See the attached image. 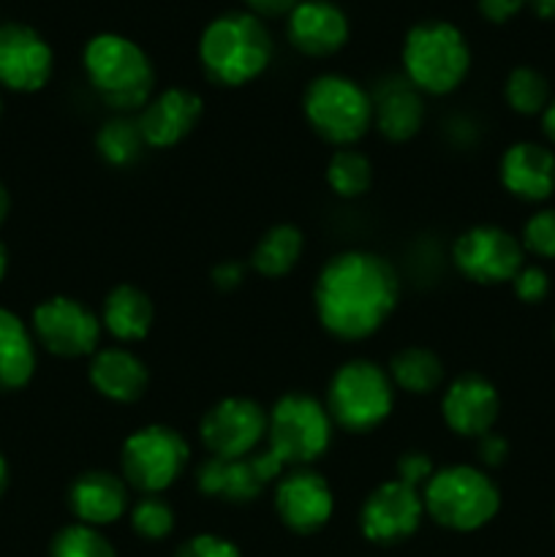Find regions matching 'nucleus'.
<instances>
[{
    "mask_svg": "<svg viewBox=\"0 0 555 557\" xmlns=\"http://www.w3.org/2000/svg\"><path fill=\"white\" fill-rule=\"evenodd\" d=\"M397 302V270L373 250L335 253L316 277V319L337 341L357 343L373 337L395 313Z\"/></svg>",
    "mask_w": 555,
    "mask_h": 557,
    "instance_id": "f257e3e1",
    "label": "nucleus"
},
{
    "mask_svg": "<svg viewBox=\"0 0 555 557\" xmlns=\"http://www.w3.org/2000/svg\"><path fill=\"white\" fill-rule=\"evenodd\" d=\"M270 30L250 11H226L201 30L199 60L207 79L221 87H243L259 79L272 63Z\"/></svg>",
    "mask_w": 555,
    "mask_h": 557,
    "instance_id": "f03ea898",
    "label": "nucleus"
},
{
    "mask_svg": "<svg viewBox=\"0 0 555 557\" xmlns=\"http://www.w3.org/2000/svg\"><path fill=\"white\" fill-rule=\"evenodd\" d=\"M82 69L109 109L139 114L152 98L156 71L145 49L120 33H98L85 44Z\"/></svg>",
    "mask_w": 555,
    "mask_h": 557,
    "instance_id": "7ed1b4c3",
    "label": "nucleus"
},
{
    "mask_svg": "<svg viewBox=\"0 0 555 557\" xmlns=\"http://www.w3.org/2000/svg\"><path fill=\"white\" fill-rule=\"evenodd\" d=\"M400 63L403 76L422 96H449L471 71V47L452 22L424 20L403 38Z\"/></svg>",
    "mask_w": 555,
    "mask_h": 557,
    "instance_id": "20e7f679",
    "label": "nucleus"
},
{
    "mask_svg": "<svg viewBox=\"0 0 555 557\" xmlns=\"http://www.w3.org/2000/svg\"><path fill=\"white\" fill-rule=\"evenodd\" d=\"M424 515L435 525L455 533H473L490 525L501 509V490L482 468L446 466L435 468L422 490Z\"/></svg>",
    "mask_w": 555,
    "mask_h": 557,
    "instance_id": "39448f33",
    "label": "nucleus"
},
{
    "mask_svg": "<svg viewBox=\"0 0 555 557\" xmlns=\"http://www.w3.org/2000/svg\"><path fill=\"white\" fill-rule=\"evenodd\" d=\"M395 384L386 368L373 359H348L335 370L326 389V411L335 428L346 433H370L390 419L395 408Z\"/></svg>",
    "mask_w": 555,
    "mask_h": 557,
    "instance_id": "423d86ee",
    "label": "nucleus"
},
{
    "mask_svg": "<svg viewBox=\"0 0 555 557\" xmlns=\"http://www.w3.org/2000/svg\"><path fill=\"white\" fill-rule=\"evenodd\" d=\"M303 112L316 136L354 147L373 128V98L359 82L343 74H321L303 92Z\"/></svg>",
    "mask_w": 555,
    "mask_h": 557,
    "instance_id": "0eeeda50",
    "label": "nucleus"
},
{
    "mask_svg": "<svg viewBox=\"0 0 555 557\" xmlns=\"http://www.w3.org/2000/svg\"><path fill=\"white\" fill-rule=\"evenodd\" d=\"M335 422L321 400L288 392L267 411V449L286 468H310L330 451Z\"/></svg>",
    "mask_w": 555,
    "mask_h": 557,
    "instance_id": "6e6552de",
    "label": "nucleus"
},
{
    "mask_svg": "<svg viewBox=\"0 0 555 557\" xmlns=\"http://www.w3.org/2000/svg\"><path fill=\"white\" fill-rule=\"evenodd\" d=\"M190 462V446L169 424H145L125 438L120 476L141 495H161L174 487Z\"/></svg>",
    "mask_w": 555,
    "mask_h": 557,
    "instance_id": "1a4fd4ad",
    "label": "nucleus"
},
{
    "mask_svg": "<svg viewBox=\"0 0 555 557\" xmlns=\"http://www.w3.org/2000/svg\"><path fill=\"white\" fill-rule=\"evenodd\" d=\"M452 261L466 281L479 286H501L515 281L526 264L522 243L506 228L479 223L466 228L452 245Z\"/></svg>",
    "mask_w": 555,
    "mask_h": 557,
    "instance_id": "9d476101",
    "label": "nucleus"
},
{
    "mask_svg": "<svg viewBox=\"0 0 555 557\" xmlns=\"http://www.w3.org/2000/svg\"><path fill=\"white\" fill-rule=\"evenodd\" d=\"M101 332V315L74 297H49L33 310V337L60 359L92 357Z\"/></svg>",
    "mask_w": 555,
    "mask_h": 557,
    "instance_id": "9b49d317",
    "label": "nucleus"
},
{
    "mask_svg": "<svg viewBox=\"0 0 555 557\" xmlns=\"http://www.w3.org/2000/svg\"><path fill=\"white\" fill-rule=\"evenodd\" d=\"M199 435L210 457L243 460L267 444V411L250 397H221L201 417Z\"/></svg>",
    "mask_w": 555,
    "mask_h": 557,
    "instance_id": "f8f14e48",
    "label": "nucleus"
},
{
    "mask_svg": "<svg viewBox=\"0 0 555 557\" xmlns=\"http://www.w3.org/2000/svg\"><path fill=\"white\" fill-rule=\"evenodd\" d=\"M424 520V498L422 490L390 479L379 484L373 493L365 498L362 511H359V528L368 542L379 547H392L406 539H411L419 531Z\"/></svg>",
    "mask_w": 555,
    "mask_h": 557,
    "instance_id": "ddd939ff",
    "label": "nucleus"
},
{
    "mask_svg": "<svg viewBox=\"0 0 555 557\" xmlns=\"http://www.w3.org/2000/svg\"><path fill=\"white\" fill-rule=\"evenodd\" d=\"M288 468L278 460L275 451L261 446L243 460H221L210 457L196 473V487L207 498H221L226 504H250L259 498L267 484L278 482Z\"/></svg>",
    "mask_w": 555,
    "mask_h": 557,
    "instance_id": "4468645a",
    "label": "nucleus"
},
{
    "mask_svg": "<svg viewBox=\"0 0 555 557\" xmlns=\"http://www.w3.org/2000/svg\"><path fill=\"white\" fill-rule=\"evenodd\" d=\"M278 520L299 536H313L330 525L335 515V495L330 482L313 468H288L275 482Z\"/></svg>",
    "mask_w": 555,
    "mask_h": 557,
    "instance_id": "2eb2a0df",
    "label": "nucleus"
},
{
    "mask_svg": "<svg viewBox=\"0 0 555 557\" xmlns=\"http://www.w3.org/2000/svg\"><path fill=\"white\" fill-rule=\"evenodd\" d=\"M54 54L44 36L20 22L0 25V85L14 92H36L52 79Z\"/></svg>",
    "mask_w": 555,
    "mask_h": 557,
    "instance_id": "dca6fc26",
    "label": "nucleus"
},
{
    "mask_svg": "<svg viewBox=\"0 0 555 557\" xmlns=\"http://www.w3.org/2000/svg\"><path fill=\"white\" fill-rule=\"evenodd\" d=\"M501 413V397L493 381L479 373L457 375L441 395L444 424L460 438H482L495 428Z\"/></svg>",
    "mask_w": 555,
    "mask_h": 557,
    "instance_id": "f3484780",
    "label": "nucleus"
},
{
    "mask_svg": "<svg viewBox=\"0 0 555 557\" xmlns=\"http://www.w3.org/2000/svg\"><path fill=\"white\" fill-rule=\"evenodd\" d=\"M201 114H205V101L199 92L188 87H166L147 101V107L136 114V123L147 147L169 150L190 136Z\"/></svg>",
    "mask_w": 555,
    "mask_h": 557,
    "instance_id": "a211bd4d",
    "label": "nucleus"
},
{
    "mask_svg": "<svg viewBox=\"0 0 555 557\" xmlns=\"http://www.w3.org/2000/svg\"><path fill=\"white\" fill-rule=\"evenodd\" d=\"M348 16L332 0H299L286 16V36L308 58H332L348 44Z\"/></svg>",
    "mask_w": 555,
    "mask_h": 557,
    "instance_id": "6ab92c4d",
    "label": "nucleus"
},
{
    "mask_svg": "<svg viewBox=\"0 0 555 557\" xmlns=\"http://www.w3.org/2000/svg\"><path fill=\"white\" fill-rule=\"evenodd\" d=\"M501 185L515 199L539 205L555 194V152L539 141H517L501 156Z\"/></svg>",
    "mask_w": 555,
    "mask_h": 557,
    "instance_id": "aec40b11",
    "label": "nucleus"
},
{
    "mask_svg": "<svg viewBox=\"0 0 555 557\" xmlns=\"http://www.w3.org/2000/svg\"><path fill=\"white\" fill-rule=\"evenodd\" d=\"M87 379L103 400L128 406V403L141 400L147 395L150 370L125 346H107L98 348L90 357Z\"/></svg>",
    "mask_w": 555,
    "mask_h": 557,
    "instance_id": "412c9836",
    "label": "nucleus"
},
{
    "mask_svg": "<svg viewBox=\"0 0 555 557\" xmlns=\"http://www.w3.org/2000/svg\"><path fill=\"white\" fill-rule=\"evenodd\" d=\"M69 506L76 522L90 528L114 525L131 509L128 484L123 476L109 471H87L71 484Z\"/></svg>",
    "mask_w": 555,
    "mask_h": 557,
    "instance_id": "4be33fe9",
    "label": "nucleus"
},
{
    "mask_svg": "<svg viewBox=\"0 0 555 557\" xmlns=\"http://www.w3.org/2000/svg\"><path fill=\"white\" fill-rule=\"evenodd\" d=\"M373 98V128L390 141H408L424 125V98L406 76L386 79L370 92Z\"/></svg>",
    "mask_w": 555,
    "mask_h": 557,
    "instance_id": "5701e85b",
    "label": "nucleus"
},
{
    "mask_svg": "<svg viewBox=\"0 0 555 557\" xmlns=\"http://www.w3.org/2000/svg\"><path fill=\"white\" fill-rule=\"evenodd\" d=\"M101 326L120 343H139L150 335L156 308L141 288L120 283L101 305Z\"/></svg>",
    "mask_w": 555,
    "mask_h": 557,
    "instance_id": "b1692460",
    "label": "nucleus"
},
{
    "mask_svg": "<svg viewBox=\"0 0 555 557\" xmlns=\"http://www.w3.org/2000/svg\"><path fill=\"white\" fill-rule=\"evenodd\" d=\"M36 373V337L25 321L0 308V392L30 384Z\"/></svg>",
    "mask_w": 555,
    "mask_h": 557,
    "instance_id": "393cba45",
    "label": "nucleus"
},
{
    "mask_svg": "<svg viewBox=\"0 0 555 557\" xmlns=\"http://www.w3.org/2000/svg\"><path fill=\"white\" fill-rule=\"evenodd\" d=\"M390 373L395 389L408 392V395H433L444 384V362L439 354L422 346H406L390 359Z\"/></svg>",
    "mask_w": 555,
    "mask_h": 557,
    "instance_id": "a878e982",
    "label": "nucleus"
},
{
    "mask_svg": "<svg viewBox=\"0 0 555 557\" xmlns=\"http://www.w3.org/2000/svg\"><path fill=\"white\" fill-rule=\"evenodd\" d=\"M305 250V237L292 223H278L267 228L250 253V267L261 277H283L299 264Z\"/></svg>",
    "mask_w": 555,
    "mask_h": 557,
    "instance_id": "bb28decb",
    "label": "nucleus"
},
{
    "mask_svg": "<svg viewBox=\"0 0 555 557\" xmlns=\"http://www.w3.org/2000/svg\"><path fill=\"white\" fill-rule=\"evenodd\" d=\"M326 185L341 199H359L373 185V163L357 147H341L326 163Z\"/></svg>",
    "mask_w": 555,
    "mask_h": 557,
    "instance_id": "cd10ccee",
    "label": "nucleus"
},
{
    "mask_svg": "<svg viewBox=\"0 0 555 557\" xmlns=\"http://www.w3.org/2000/svg\"><path fill=\"white\" fill-rule=\"evenodd\" d=\"M145 147L136 117H112L96 134V150L109 166H131Z\"/></svg>",
    "mask_w": 555,
    "mask_h": 557,
    "instance_id": "c85d7f7f",
    "label": "nucleus"
},
{
    "mask_svg": "<svg viewBox=\"0 0 555 557\" xmlns=\"http://www.w3.org/2000/svg\"><path fill=\"white\" fill-rule=\"evenodd\" d=\"M504 98L511 112L533 117V114H542L547 109V103L553 101V92H550V82L542 71L531 69V65H517L506 76Z\"/></svg>",
    "mask_w": 555,
    "mask_h": 557,
    "instance_id": "c756f323",
    "label": "nucleus"
},
{
    "mask_svg": "<svg viewBox=\"0 0 555 557\" xmlns=\"http://www.w3.org/2000/svg\"><path fill=\"white\" fill-rule=\"evenodd\" d=\"M49 557H118V553H114L112 542L101 533V528L74 522L52 539Z\"/></svg>",
    "mask_w": 555,
    "mask_h": 557,
    "instance_id": "7c9ffc66",
    "label": "nucleus"
},
{
    "mask_svg": "<svg viewBox=\"0 0 555 557\" xmlns=\"http://www.w3.org/2000/svg\"><path fill=\"white\" fill-rule=\"evenodd\" d=\"M131 528L145 542H163L174 531V509L161 495H141L131 506Z\"/></svg>",
    "mask_w": 555,
    "mask_h": 557,
    "instance_id": "2f4dec72",
    "label": "nucleus"
},
{
    "mask_svg": "<svg viewBox=\"0 0 555 557\" xmlns=\"http://www.w3.org/2000/svg\"><path fill=\"white\" fill-rule=\"evenodd\" d=\"M522 250L536 259H555V210H539L522 226Z\"/></svg>",
    "mask_w": 555,
    "mask_h": 557,
    "instance_id": "473e14b6",
    "label": "nucleus"
},
{
    "mask_svg": "<svg viewBox=\"0 0 555 557\" xmlns=\"http://www.w3.org/2000/svg\"><path fill=\"white\" fill-rule=\"evenodd\" d=\"M511 288H515V297L526 305H539L547 299L550 294V275L544 272V267L539 264H522V270L517 272L515 281H511Z\"/></svg>",
    "mask_w": 555,
    "mask_h": 557,
    "instance_id": "72a5a7b5",
    "label": "nucleus"
},
{
    "mask_svg": "<svg viewBox=\"0 0 555 557\" xmlns=\"http://www.w3.org/2000/svg\"><path fill=\"white\" fill-rule=\"evenodd\" d=\"M174 557H243L239 547L229 539L215 536V533H196L188 542L180 544Z\"/></svg>",
    "mask_w": 555,
    "mask_h": 557,
    "instance_id": "f704fd0d",
    "label": "nucleus"
},
{
    "mask_svg": "<svg viewBox=\"0 0 555 557\" xmlns=\"http://www.w3.org/2000/svg\"><path fill=\"white\" fill-rule=\"evenodd\" d=\"M395 468H397V479L411 484V487L417 490H424V484H428L430 476L435 473L433 460H430L424 451H403V455L397 457Z\"/></svg>",
    "mask_w": 555,
    "mask_h": 557,
    "instance_id": "c9c22d12",
    "label": "nucleus"
},
{
    "mask_svg": "<svg viewBox=\"0 0 555 557\" xmlns=\"http://www.w3.org/2000/svg\"><path fill=\"white\" fill-rule=\"evenodd\" d=\"M477 451H479V460L484 462L488 468H498L504 466L506 457H509V441L498 433H484L482 438H477Z\"/></svg>",
    "mask_w": 555,
    "mask_h": 557,
    "instance_id": "e433bc0d",
    "label": "nucleus"
},
{
    "mask_svg": "<svg viewBox=\"0 0 555 557\" xmlns=\"http://www.w3.org/2000/svg\"><path fill=\"white\" fill-rule=\"evenodd\" d=\"M522 5H526V0H479V14L493 25H504L520 14Z\"/></svg>",
    "mask_w": 555,
    "mask_h": 557,
    "instance_id": "4c0bfd02",
    "label": "nucleus"
},
{
    "mask_svg": "<svg viewBox=\"0 0 555 557\" xmlns=\"http://www.w3.org/2000/svg\"><path fill=\"white\" fill-rule=\"evenodd\" d=\"M212 277V286L221 288V292H234V288L243 286L245 281V264H239V261H221V264L212 267L210 272Z\"/></svg>",
    "mask_w": 555,
    "mask_h": 557,
    "instance_id": "58836bf2",
    "label": "nucleus"
},
{
    "mask_svg": "<svg viewBox=\"0 0 555 557\" xmlns=\"http://www.w3.org/2000/svg\"><path fill=\"white\" fill-rule=\"evenodd\" d=\"M243 3L261 20V16H288L299 0H243Z\"/></svg>",
    "mask_w": 555,
    "mask_h": 557,
    "instance_id": "ea45409f",
    "label": "nucleus"
},
{
    "mask_svg": "<svg viewBox=\"0 0 555 557\" xmlns=\"http://www.w3.org/2000/svg\"><path fill=\"white\" fill-rule=\"evenodd\" d=\"M542 128H544V136L555 145V96L553 101L547 103V109L542 112Z\"/></svg>",
    "mask_w": 555,
    "mask_h": 557,
    "instance_id": "a19ab883",
    "label": "nucleus"
},
{
    "mask_svg": "<svg viewBox=\"0 0 555 557\" xmlns=\"http://www.w3.org/2000/svg\"><path fill=\"white\" fill-rule=\"evenodd\" d=\"M542 20H555V0H526Z\"/></svg>",
    "mask_w": 555,
    "mask_h": 557,
    "instance_id": "79ce46f5",
    "label": "nucleus"
},
{
    "mask_svg": "<svg viewBox=\"0 0 555 557\" xmlns=\"http://www.w3.org/2000/svg\"><path fill=\"white\" fill-rule=\"evenodd\" d=\"M5 487H9V462H5V457L0 455V498H3Z\"/></svg>",
    "mask_w": 555,
    "mask_h": 557,
    "instance_id": "37998d69",
    "label": "nucleus"
},
{
    "mask_svg": "<svg viewBox=\"0 0 555 557\" xmlns=\"http://www.w3.org/2000/svg\"><path fill=\"white\" fill-rule=\"evenodd\" d=\"M5 215H9V194H5L3 183H0V223L5 221Z\"/></svg>",
    "mask_w": 555,
    "mask_h": 557,
    "instance_id": "c03bdc74",
    "label": "nucleus"
},
{
    "mask_svg": "<svg viewBox=\"0 0 555 557\" xmlns=\"http://www.w3.org/2000/svg\"><path fill=\"white\" fill-rule=\"evenodd\" d=\"M5 272H9V250H5V245L0 243V281L5 277Z\"/></svg>",
    "mask_w": 555,
    "mask_h": 557,
    "instance_id": "a18cd8bd",
    "label": "nucleus"
},
{
    "mask_svg": "<svg viewBox=\"0 0 555 557\" xmlns=\"http://www.w3.org/2000/svg\"><path fill=\"white\" fill-rule=\"evenodd\" d=\"M553 335H555V330H553Z\"/></svg>",
    "mask_w": 555,
    "mask_h": 557,
    "instance_id": "49530a36",
    "label": "nucleus"
}]
</instances>
